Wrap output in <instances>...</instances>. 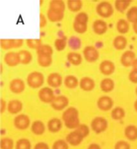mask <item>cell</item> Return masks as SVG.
Masks as SVG:
<instances>
[{
    "label": "cell",
    "instance_id": "cell-21",
    "mask_svg": "<svg viewBox=\"0 0 137 149\" xmlns=\"http://www.w3.org/2000/svg\"><path fill=\"white\" fill-rule=\"evenodd\" d=\"M124 134L129 141H135L137 140V127L134 125L127 126L124 130Z\"/></svg>",
    "mask_w": 137,
    "mask_h": 149
},
{
    "label": "cell",
    "instance_id": "cell-54",
    "mask_svg": "<svg viewBox=\"0 0 137 149\" xmlns=\"http://www.w3.org/2000/svg\"><path fill=\"white\" fill-rule=\"evenodd\" d=\"M134 109H135V111L137 112V100L134 102Z\"/></svg>",
    "mask_w": 137,
    "mask_h": 149
},
{
    "label": "cell",
    "instance_id": "cell-30",
    "mask_svg": "<svg viewBox=\"0 0 137 149\" xmlns=\"http://www.w3.org/2000/svg\"><path fill=\"white\" fill-rule=\"evenodd\" d=\"M18 54L20 56L21 64H23V65H27V64H29L32 61V59H33L32 54L30 52H28V51L23 50L18 52Z\"/></svg>",
    "mask_w": 137,
    "mask_h": 149
},
{
    "label": "cell",
    "instance_id": "cell-34",
    "mask_svg": "<svg viewBox=\"0 0 137 149\" xmlns=\"http://www.w3.org/2000/svg\"><path fill=\"white\" fill-rule=\"evenodd\" d=\"M54 54L53 48L48 44H42L40 48L37 50L38 55H47V56H52Z\"/></svg>",
    "mask_w": 137,
    "mask_h": 149
},
{
    "label": "cell",
    "instance_id": "cell-36",
    "mask_svg": "<svg viewBox=\"0 0 137 149\" xmlns=\"http://www.w3.org/2000/svg\"><path fill=\"white\" fill-rule=\"evenodd\" d=\"M131 3V0H117L115 2V7L117 8V10H118L119 12H124L130 7Z\"/></svg>",
    "mask_w": 137,
    "mask_h": 149
},
{
    "label": "cell",
    "instance_id": "cell-1",
    "mask_svg": "<svg viewBox=\"0 0 137 149\" xmlns=\"http://www.w3.org/2000/svg\"><path fill=\"white\" fill-rule=\"evenodd\" d=\"M62 120L67 129L76 130L81 124L79 119V112L75 107H68L62 114Z\"/></svg>",
    "mask_w": 137,
    "mask_h": 149
},
{
    "label": "cell",
    "instance_id": "cell-6",
    "mask_svg": "<svg viewBox=\"0 0 137 149\" xmlns=\"http://www.w3.org/2000/svg\"><path fill=\"white\" fill-rule=\"evenodd\" d=\"M24 40L21 39H1L0 40V46L4 50H10L14 48H19L23 45Z\"/></svg>",
    "mask_w": 137,
    "mask_h": 149
},
{
    "label": "cell",
    "instance_id": "cell-32",
    "mask_svg": "<svg viewBox=\"0 0 137 149\" xmlns=\"http://www.w3.org/2000/svg\"><path fill=\"white\" fill-rule=\"evenodd\" d=\"M68 8L72 12H78L83 6V2L81 0H68L67 2Z\"/></svg>",
    "mask_w": 137,
    "mask_h": 149
},
{
    "label": "cell",
    "instance_id": "cell-28",
    "mask_svg": "<svg viewBox=\"0 0 137 149\" xmlns=\"http://www.w3.org/2000/svg\"><path fill=\"white\" fill-rule=\"evenodd\" d=\"M80 81H78L75 76L73 75H68L67 77L64 79V84L68 89H74L79 86Z\"/></svg>",
    "mask_w": 137,
    "mask_h": 149
},
{
    "label": "cell",
    "instance_id": "cell-14",
    "mask_svg": "<svg viewBox=\"0 0 137 149\" xmlns=\"http://www.w3.org/2000/svg\"><path fill=\"white\" fill-rule=\"evenodd\" d=\"M10 89L14 94H21V93L24 91L25 84L22 79H19V78L13 79L10 83Z\"/></svg>",
    "mask_w": 137,
    "mask_h": 149
},
{
    "label": "cell",
    "instance_id": "cell-31",
    "mask_svg": "<svg viewBox=\"0 0 137 149\" xmlns=\"http://www.w3.org/2000/svg\"><path fill=\"white\" fill-rule=\"evenodd\" d=\"M68 45L71 50L77 51L81 48V46H82V41H81V40L78 37L71 36V37H70V39L68 40Z\"/></svg>",
    "mask_w": 137,
    "mask_h": 149
},
{
    "label": "cell",
    "instance_id": "cell-49",
    "mask_svg": "<svg viewBox=\"0 0 137 149\" xmlns=\"http://www.w3.org/2000/svg\"><path fill=\"white\" fill-rule=\"evenodd\" d=\"M47 25V18L45 17L44 14L41 13L40 15V26L42 28V27H45Z\"/></svg>",
    "mask_w": 137,
    "mask_h": 149
},
{
    "label": "cell",
    "instance_id": "cell-7",
    "mask_svg": "<svg viewBox=\"0 0 137 149\" xmlns=\"http://www.w3.org/2000/svg\"><path fill=\"white\" fill-rule=\"evenodd\" d=\"M13 125L17 130H24L30 126V118L27 114H19L14 118Z\"/></svg>",
    "mask_w": 137,
    "mask_h": 149
},
{
    "label": "cell",
    "instance_id": "cell-20",
    "mask_svg": "<svg viewBox=\"0 0 137 149\" xmlns=\"http://www.w3.org/2000/svg\"><path fill=\"white\" fill-rule=\"evenodd\" d=\"M108 26L103 20H96L93 23V30L97 35H103L106 33Z\"/></svg>",
    "mask_w": 137,
    "mask_h": 149
},
{
    "label": "cell",
    "instance_id": "cell-55",
    "mask_svg": "<svg viewBox=\"0 0 137 149\" xmlns=\"http://www.w3.org/2000/svg\"><path fill=\"white\" fill-rule=\"evenodd\" d=\"M135 93H136V95H137V87H136V90H135Z\"/></svg>",
    "mask_w": 137,
    "mask_h": 149
},
{
    "label": "cell",
    "instance_id": "cell-43",
    "mask_svg": "<svg viewBox=\"0 0 137 149\" xmlns=\"http://www.w3.org/2000/svg\"><path fill=\"white\" fill-rule=\"evenodd\" d=\"M75 130L81 136H82L84 139L87 137V136H88V134H89V127L87 125H85V124H81Z\"/></svg>",
    "mask_w": 137,
    "mask_h": 149
},
{
    "label": "cell",
    "instance_id": "cell-40",
    "mask_svg": "<svg viewBox=\"0 0 137 149\" xmlns=\"http://www.w3.org/2000/svg\"><path fill=\"white\" fill-rule=\"evenodd\" d=\"M0 147L1 149H13L14 148V142L10 138H2L0 141Z\"/></svg>",
    "mask_w": 137,
    "mask_h": 149
},
{
    "label": "cell",
    "instance_id": "cell-37",
    "mask_svg": "<svg viewBox=\"0 0 137 149\" xmlns=\"http://www.w3.org/2000/svg\"><path fill=\"white\" fill-rule=\"evenodd\" d=\"M15 149H32L31 143L27 138H21L16 142Z\"/></svg>",
    "mask_w": 137,
    "mask_h": 149
},
{
    "label": "cell",
    "instance_id": "cell-42",
    "mask_svg": "<svg viewBox=\"0 0 137 149\" xmlns=\"http://www.w3.org/2000/svg\"><path fill=\"white\" fill-rule=\"evenodd\" d=\"M72 26H73L74 31L77 32V33H79V34H84V33L87 32V24H81V23L73 22Z\"/></svg>",
    "mask_w": 137,
    "mask_h": 149
},
{
    "label": "cell",
    "instance_id": "cell-18",
    "mask_svg": "<svg viewBox=\"0 0 137 149\" xmlns=\"http://www.w3.org/2000/svg\"><path fill=\"white\" fill-rule=\"evenodd\" d=\"M62 127H63L62 121L59 118H57V117L50 119L48 124H47V127H48L50 132H52V133L58 132V131L62 129Z\"/></svg>",
    "mask_w": 137,
    "mask_h": 149
},
{
    "label": "cell",
    "instance_id": "cell-17",
    "mask_svg": "<svg viewBox=\"0 0 137 149\" xmlns=\"http://www.w3.org/2000/svg\"><path fill=\"white\" fill-rule=\"evenodd\" d=\"M7 109L10 114H17L23 110V103L18 100H12L8 103Z\"/></svg>",
    "mask_w": 137,
    "mask_h": 149
},
{
    "label": "cell",
    "instance_id": "cell-23",
    "mask_svg": "<svg viewBox=\"0 0 137 149\" xmlns=\"http://www.w3.org/2000/svg\"><path fill=\"white\" fill-rule=\"evenodd\" d=\"M127 44H128L127 39H126L125 37L121 36V35L115 37L114 41H113L114 47L117 50H118V51H122V50L125 49L127 47Z\"/></svg>",
    "mask_w": 137,
    "mask_h": 149
},
{
    "label": "cell",
    "instance_id": "cell-46",
    "mask_svg": "<svg viewBox=\"0 0 137 149\" xmlns=\"http://www.w3.org/2000/svg\"><path fill=\"white\" fill-rule=\"evenodd\" d=\"M115 149H131V146L126 141H118L115 144Z\"/></svg>",
    "mask_w": 137,
    "mask_h": 149
},
{
    "label": "cell",
    "instance_id": "cell-27",
    "mask_svg": "<svg viewBox=\"0 0 137 149\" xmlns=\"http://www.w3.org/2000/svg\"><path fill=\"white\" fill-rule=\"evenodd\" d=\"M65 8H66L65 2L62 1V0H53V1H50L49 10H53L63 12L64 13Z\"/></svg>",
    "mask_w": 137,
    "mask_h": 149
},
{
    "label": "cell",
    "instance_id": "cell-48",
    "mask_svg": "<svg viewBox=\"0 0 137 149\" xmlns=\"http://www.w3.org/2000/svg\"><path fill=\"white\" fill-rule=\"evenodd\" d=\"M33 149H50V148H49V146L46 143L41 142V143H36Z\"/></svg>",
    "mask_w": 137,
    "mask_h": 149
},
{
    "label": "cell",
    "instance_id": "cell-2",
    "mask_svg": "<svg viewBox=\"0 0 137 149\" xmlns=\"http://www.w3.org/2000/svg\"><path fill=\"white\" fill-rule=\"evenodd\" d=\"M27 83L33 89H38L42 86V84H44V76L41 72L38 71H33L31 73H29L27 79Z\"/></svg>",
    "mask_w": 137,
    "mask_h": 149
},
{
    "label": "cell",
    "instance_id": "cell-44",
    "mask_svg": "<svg viewBox=\"0 0 137 149\" xmlns=\"http://www.w3.org/2000/svg\"><path fill=\"white\" fill-rule=\"evenodd\" d=\"M52 149H68V143L66 140H57L54 143Z\"/></svg>",
    "mask_w": 137,
    "mask_h": 149
},
{
    "label": "cell",
    "instance_id": "cell-47",
    "mask_svg": "<svg viewBox=\"0 0 137 149\" xmlns=\"http://www.w3.org/2000/svg\"><path fill=\"white\" fill-rule=\"evenodd\" d=\"M129 80L132 84H137V71L132 70L129 74Z\"/></svg>",
    "mask_w": 137,
    "mask_h": 149
},
{
    "label": "cell",
    "instance_id": "cell-39",
    "mask_svg": "<svg viewBox=\"0 0 137 149\" xmlns=\"http://www.w3.org/2000/svg\"><path fill=\"white\" fill-rule=\"evenodd\" d=\"M67 44H68V40L66 38H59V39H57L55 40V48L58 52H61V51L65 49Z\"/></svg>",
    "mask_w": 137,
    "mask_h": 149
},
{
    "label": "cell",
    "instance_id": "cell-16",
    "mask_svg": "<svg viewBox=\"0 0 137 149\" xmlns=\"http://www.w3.org/2000/svg\"><path fill=\"white\" fill-rule=\"evenodd\" d=\"M84 138L81 136L76 130L71 131V133H68L66 137V141L68 144H71L72 146H77L83 142Z\"/></svg>",
    "mask_w": 137,
    "mask_h": 149
},
{
    "label": "cell",
    "instance_id": "cell-53",
    "mask_svg": "<svg viewBox=\"0 0 137 149\" xmlns=\"http://www.w3.org/2000/svg\"><path fill=\"white\" fill-rule=\"evenodd\" d=\"M132 29H134V33H135V34H137V23L132 24Z\"/></svg>",
    "mask_w": 137,
    "mask_h": 149
},
{
    "label": "cell",
    "instance_id": "cell-45",
    "mask_svg": "<svg viewBox=\"0 0 137 149\" xmlns=\"http://www.w3.org/2000/svg\"><path fill=\"white\" fill-rule=\"evenodd\" d=\"M74 22L87 24V22H88V16H87V13H85V12H79V13L75 16Z\"/></svg>",
    "mask_w": 137,
    "mask_h": 149
},
{
    "label": "cell",
    "instance_id": "cell-25",
    "mask_svg": "<svg viewBox=\"0 0 137 149\" xmlns=\"http://www.w3.org/2000/svg\"><path fill=\"white\" fill-rule=\"evenodd\" d=\"M67 59H68V61L73 66H79V65H81V63L83 61L82 55L78 53H75V52L68 53L67 55Z\"/></svg>",
    "mask_w": 137,
    "mask_h": 149
},
{
    "label": "cell",
    "instance_id": "cell-24",
    "mask_svg": "<svg viewBox=\"0 0 137 149\" xmlns=\"http://www.w3.org/2000/svg\"><path fill=\"white\" fill-rule=\"evenodd\" d=\"M115 88V82L110 78H105L101 82V89L102 92L109 93Z\"/></svg>",
    "mask_w": 137,
    "mask_h": 149
},
{
    "label": "cell",
    "instance_id": "cell-22",
    "mask_svg": "<svg viewBox=\"0 0 137 149\" xmlns=\"http://www.w3.org/2000/svg\"><path fill=\"white\" fill-rule=\"evenodd\" d=\"M31 131L35 135H42L45 132V125L41 120H36L31 125Z\"/></svg>",
    "mask_w": 137,
    "mask_h": 149
},
{
    "label": "cell",
    "instance_id": "cell-4",
    "mask_svg": "<svg viewBox=\"0 0 137 149\" xmlns=\"http://www.w3.org/2000/svg\"><path fill=\"white\" fill-rule=\"evenodd\" d=\"M96 11L98 15H100L102 18H109L114 14L113 6L109 2L102 1L96 8Z\"/></svg>",
    "mask_w": 137,
    "mask_h": 149
},
{
    "label": "cell",
    "instance_id": "cell-33",
    "mask_svg": "<svg viewBox=\"0 0 137 149\" xmlns=\"http://www.w3.org/2000/svg\"><path fill=\"white\" fill-rule=\"evenodd\" d=\"M111 117L114 120H121L125 117V110L122 107H115L111 112Z\"/></svg>",
    "mask_w": 137,
    "mask_h": 149
},
{
    "label": "cell",
    "instance_id": "cell-3",
    "mask_svg": "<svg viewBox=\"0 0 137 149\" xmlns=\"http://www.w3.org/2000/svg\"><path fill=\"white\" fill-rule=\"evenodd\" d=\"M90 127H91V130L96 134H100L107 130V127H108V122H107V120L104 117L97 116L91 121Z\"/></svg>",
    "mask_w": 137,
    "mask_h": 149
},
{
    "label": "cell",
    "instance_id": "cell-29",
    "mask_svg": "<svg viewBox=\"0 0 137 149\" xmlns=\"http://www.w3.org/2000/svg\"><path fill=\"white\" fill-rule=\"evenodd\" d=\"M117 30L120 34H126L130 30V23L125 19L118 20L117 24Z\"/></svg>",
    "mask_w": 137,
    "mask_h": 149
},
{
    "label": "cell",
    "instance_id": "cell-5",
    "mask_svg": "<svg viewBox=\"0 0 137 149\" xmlns=\"http://www.w3.org/2000/svg\"><path fill=\"white\" fill-rule=\"evenodd\" d=\"M84 58L89 63H94L96 62L100 57V53L94 46H87L84 49Z\"/></svg>",
    "mask_w": 137,
    "mask_h": 149
},
{
    "label": "cell",
    "instance_id": "cell-8",
    "mask_svg": "<svg viewBox=\"0 0 137 149\" xmlns=\"http://www.w3.org/2000/svg\"><path fill=\"white\" fill-rule=\"evenodd\" d=\"M55 97L53 89L50 87H42L38 91V99L44 103H52Z\"/></svg>",
    "mask_w": 137,
    "mask_h": 149
},
{
    "label": "cell",
    "instance_id": "cell-15",
    "mask_svg": "<svg viewBox=\"0 0 137 149\" xmlns=\"http://www.w3.org/2000/svg\"><path fill=\"white\" fill-rule=\"evenodd\" d=\"M115 70V64L110 60H103L100 64V71L103 75H112Z\"/></svg>",
    "mask_w": 137,
    "mask_h": 149
},
{
    "label": "cell",
    "instance_id": "cell-9",
    "mask_svg": "<svg viewBox=\"0 0 137 149\" xmlns=\"http://www.w3.org/2000/svg\"><path fill=\"white\" fill-rule=\"evenodd\" d=\"M68 103H70V100H68V97L66 96L60 95L55 97L54 101L51 103V106L55 111H62L68 107Z\"/></svg>",
    "mask_w": 137,
    "mask_h": 149
},
{
    "label": "cell",
    "instance_id": "cell-19",
    "mask_svg": "<svg viewBox=\"0 0 137 149\" xmlns=\"http://www.w3.org/2000/svg\"><path fill=\"white\" fill-rule=\"evenodd\" d=\"M80 88L82 89L83 91H92L94 87H95V82L94 80L90 77H84L80 80Z\"/></svg>",
    "mask_w": 137,
    "mask_h": 149
},
{
    "label": "cell",
    "instance_id": "cell-12",
    "mask_svg": "<svg viewBox=\"0 0 137 149\" xmlns=\"http://www.w3.org/2000/svg\"><path fill=\"white\" fill-rule=\"evenodd\" d=\"M135 59H136L135 53L132 52V51H127V52H124L122 54L121 58H120V62L123 67L129 68V67H132Z\"/></svg>",
    "mask_w": 137,
    "mask_h": 149
},
{
    "label": "cell",
    "instance_id": "cell-52",
    "mask_svg": "<svg viewBox=\"0 0 137 149\" xmlns=\"http://www.w3.org/2000/svg\"><path fill=\"white\" fill-rule=\"evenodd\" d=\"M132 70H134L137 71V58L135 59V61L134 63V65H132Z\"/></svg>",
    "mask_w": 137,
    "mask_h": 149
},
{
    "label": "cell",
    "instance_id": "cell-11",
    "mask_svg": "<svg viewBox=\"0 0 137 149\" xmlns=\"http://www.w3.org/2000/svg\"><path fill=\"white\" fill-rule=\"evenodd\" d=\"M4 62L8 67H16L21 64L20 56L18 53L15 52H8L4 56Z\"/></svg>",
    "mask_w": 137,
    "mask_h": 149
},
{
    "label": "cell",
    "instance_id": "cell-35",
    "mask_svg": "<svg viewBox=\"0 0 137 149\" xmlns=\"http://www.w3.org/2000/svg\"><path fill=\"white\" fill-rule=\"evenodd\" d=\"M127 21L132 24L137 23V7H131L127 12Z\"/></svg>",
    "mask_w": 137,
    "mask_h": 149
},
{
    "label": "cell",
    "instance_id": "cell-26",
    "mask_svg": "<svg viewBox=\"0 0 137 149\" xmlns=\"http://www.w3.org/2000/svg\"><path fill=\"white\" fill-rule=\"evenodd\" d=\"M47 18L52 23L60 22L64 18V13L63 12L53 10H48V11H47Z\"/></svg>",
    "mask_w": 137,
    "mask_h": 149
},
{
    "label": "cell",
    "instance_id": "cell-13",
    "mask_svg": "<svg viewBox=\"0 0 137 149\" xmlns=\"http://www.w3.org/2000/svg\"><path fill=\"white\" fill-rule=\"evenodd\" d=\"M62 83H64L62 76L57 73V72H54V73L49 74L48 78H47V84H49L50 87L58 88L61 86Z\"/></svg>",
    "mask_w": 137,
    "mask_h": 149
},
{
    "label": "cell",
    "instance_id": "cell-51",
    "mask_svg": "<svg viewBox=\"0 0 137 149\" xmlns=\"http://www.w3.org/2000/svg\"><path fill=\"white\" fill-rule=\"evenodd\" d=\"M87 149H101V148L98 143H91L88 146Z\"/></svg>",
    "mask_w": 137,
    "mask_h": 149
},
{
    "label": "cell",
    "instance_id": "cell-10",
    "mask_svg": "<svg viewBox=\"0 0 137 149\" xmlns=\"http://www.w3.org/2000/svg\"><path fill=\"white\" fill-rule=\"evenodd\" d=\"M97 105H98V108H99L101 111L107 112V111H110L113 108L114 100L108 96H102L98 100Z\"/></svg>",
    "mask_w": 137,
    "mask_h": 149
},
{
    "label": "cell",
    "instance_id": "cell-41",
    "mask_svg": "<svg viewBox=\"0 0 137 149\" xmlns=\"http://www.w3.org/2000/svg\"><path fill=\"white\" fill-rule=\"evenodd\" d=\"M27 44L28 46V48L38 50L42 45V42L41 40L40 39H28L27 40Z\"/></svg>",
    "mask_w": 137,
    "mask_h": 149
},
{
    "label": "cell",
    "instance_id": "cell-50",
    "mask_svg": "<svg viewBox=\"0 0 137 149\" xmlns=\"http://www.w3.org/2000/svg\"><path fill=\"white\" fill-rule=\"evenodd\" d=\"M0 106H1V109H0V111H1V113H3L4 112H5L6 107H8L7 102L4 100L3 99H1V100H0Z\"/></svg>",
    "mask_w": 137,
    "mask_h": 149
},
{
    "label": "cell",
    "instance_id": "cell-38",
    "mask_svg": "<svg viewBox=\"0 0 137 149\" xmlns=\"http://www.w3.org/2000/svg\"><path fill=\"white\" fill-rule=\"evenodd\" d=\"M53 62L52 56H47V55H38V63L42 68H48L51 66Z\"/></svg>",
    "mask_w": 137,
    "mask_h": 149
}]
</instances>
